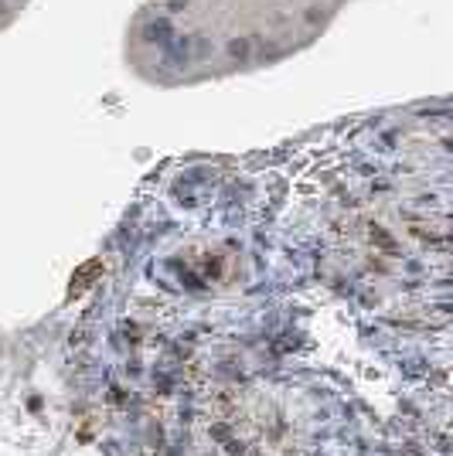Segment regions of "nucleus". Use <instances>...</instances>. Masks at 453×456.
<instances>
[{
    "label": "nucleus",
    "instance_id": "obj_1",
    "mask_svg": "<svg viewBox=\"0 0 453 456\" xmlns=\"http://www.w3.org/2000/svg\"><path fill=\"white\" fill-rule=\"evenodd\" d=\"M143 41H160V44L167 48V44H170V24H167V20H153V24H147Z\"/></svg>",
    "mask_w": 453,
    "mask_h": 456
},
{
    "label": "nucleus",
    "instance_id": "obj_2",
    "mask_svg": "<svg viewBox=\"0 0 453 456\" xmlns=\"http://www.w3.org/2000/svg\"><path fill=\"white\" fill-rule=\"evenodd\" d=\"M249 48H252L249 38H235L232 44H228V55H232V58H249Z\"/></svg>",
    "mask_w": 453,
    "mask_h": 456
},
{
    "label": "nucleus",
    "instance_id": "obj_3",
    "mask_svg": "<svg viewBox=\"0 0 453 456\" xmlns=\"http://www.w3.org/2000/svg\"><path fill=\"white\" fill-rule=\"evenodd\" d=\"M317 17H321V7H310V14H307V24H317Z\"/></svg>",
    "mask_w": 453,
    "mask_h": 456
},
{
    "label": "nucleus",
    "instance_id": "obj_4",
    "mask_svg": "<svg viewBox=\"0 0 453 456\" xmlns=\"http://www.w3.org/2000/svg\"><path fill=\"white\" fill-rule=\"evenodd\" d=\"M188 7V0H170V10H184Z\"/></svg>",
    "mask_w": 453,
    "mask_h": 456
}]
</instances>
